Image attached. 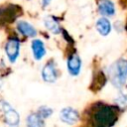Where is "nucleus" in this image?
Here are the masks:
<instances>
[{
    "mask_svg": "<svg viewBox=\"0 0 127 127\" xmlns=\"http://www.w3.org/2000/svg\"><path fill=\"white\" fill-rule=\"evenodd\" d=\"M108 76L111 83L116 87H122L127 80V60L119 59L108 68Z\"/></svg>",
    "mask_w": 127,
    "mask_h": 127,
    "instance_id": "f257e3e1",
    "label": "nucleus"
},
{
    "mask_svg": "<svg viewBox=\"0 0 127 127\" xmlns=\"http://www.w3.org/2000/svg\"><path fill=\"white\" fill-rule=\"evenodd\" d=\"M117 120V114L114 108L103 105L96 109L92 116L95 127H110Z\"/></svg>",
    "mask_w": 127,
    "mask_h": 127,
    "instance_id": "f03ea898",
    "label": "nucleus"
},
{
    "mask_svg": "<svg viewBox=\"0 0 127 127\" xmlns=\"http://www.w3.org/2000/svg\"><path fill=\"white\" fill-rule=\"evenodd\" d=\"M2 108H3L6 123L11 127H16L19 124V121H20V117H19L18 112L14 108H12L10 106V104L7 103V102L2 103Z\"/></svg>",
    "mask_w": 127,
    "mask_h": 127,
    "instance_id": "7ed1b4c3",
    "label": "nucleus"
},
{
    "mask_svg": "<svg viewBox=\"0 0 127 127\" xmlns=\"http://www.w3.org/2000/svg\"><path fill=\"white\" fill-rule=\"evenodd\" d=\"M60 118L63 122L66 123V124H74L78 121L79 119V114L78 112L71 107H65L63 108L60 112Z\"/></svg>",
    "mask_w": 127,
    "mask_h": 127,
    "instance_id": "20e7f679",
    "label": "nucleus"
},
{
    "mask_svg": "<svg viewBox=\"0 0 127 127\" xmlns=\"http://www.w3.org/2000/svg\"><path fill=\"white\" fill-rule=\"evenodd\" d=\"M19 50H20V43L17 39H10L6 45L5 51L8 56V59L11 63H14L18 56H19Z\"/></svg>",
    "mask_w": 127,
    "mask_h": 127,
    "instance_id": "39448f33",
    "label": "nucleus"
},
{
    "mask_svg": "<svg viewBox=\"0 0 127 127\" xmlns=\"http://www.w3.org/2000/svg\"><path fill=\"white\" fill-rule=\"evenodd\" d=\"M42 77L47 82H55L58 78V72L53 63L47 64L42 70Z\"/></svg>",
    "mask_w": 127,
    "mask_h": 127,
    "instance_id": "423d86ee",
    "label": "nucleus"
},
{
    "mask_svg": "<svg viewBox=\"0 0 127 127\" xmlns=\"http://www.w3.org/2000/svg\"><path fill=\"white\" fill-rule=\"evenodd\" d=\"M81 60L77 55H71L67 60V69L71 75H77L80 72Z\"/></svg>",
    "mask_w": 127,
    "mask_h": 127,
    "instance_id": "0eeeda50",
    "label": "nucleus"
},
{
    "mask_svg": "<svg viewBox=\"0 0 127 127\" xmlns=\"http://www.w3.org/2000/svg\"><path fill=\"white\" fill-rule=\"evenodd\" d=\"M98 11L102 16L111 17L115 14V6L111 0H101L98 5Z\"/></svg>",
    "mask_w": 127,
    "mask_h": 127,
    "instance_id": "6e6552de",
    "label": "nucleus"
},
{
    "mask_svg": "<svg viewBox=\"0 0 127 127\" xmlns=\"http://www.w3.org/2000/svg\"><path fill=\"white\" fill-rule=\"evenodd\" d=\"M32 51H33V55L34 58L36 60H42L43 57L46 54V49H45V45L41 40H34L32 42Z\"/></svg>",
    "mask_w": 127,
    "mask_h": 127,
    "instance_id": "1a4fd4ad",
    "label": "nucleus"
},
{
    "mask_svg": "<svg viewBox=\"0 0 127 127\" xmlns=\"http://www.w3.org/2000/svg\"><path fill=\"white\" fill-rule=\"evenodd\" d=\"M95 27L98 33L102 36H107L111 31V24L108 21V19H106L105 17L99 18L95 24Z\"/></svg>",
    "mask_w": 127,
    "mask_h": 127,
    "instance_id": "9d476101",
    "label": "nucleus"
},
{
    "mask_svg": "<svg viewBox=\"0 0 127 127\" xmlns=\"http://www.w3.org/2000/svg\"><path fill=\"white\" fill-rule=\"evenodd\" d=\"M17 28L18 30L25 36L27 37H35L37 35V31L36 29L31 25L29 24L28 22H25V21H20L18 22L17 24Z\"/></svg>",
    "mask_w": 127,
    "mask_h": 127,
    "instance_id": "9b49d317",
    "label": "nucleus"
},
{
    "mask_svg": "<svg viewBox=\"0 0 127 127\" xmlns=\"http://www.w3.org/2000/svg\"><path fill=\"white\" fill-rule=\"evenodd\" d=\"M44 23H45V26L48 30H50L52 33L54 34H59L61 32V27L58 23V21L52 17V16H47L45 19H44Z\"/></svg>",
    "mask_w": 127,
    "mask_h": 127,
    "instance_id": "f8f14e48",
    "label": "nucleus"
},
{
    "mask_svg": "<svg viewBox=\"0 0 127 127\" xmlns=\"http://www.w3.org/2000/svg\"><path fill=\"white\" fill-rule=\"evenodd\" d=\"M28 127H45L44 119L38 115V113H32L27 117Z\"/></svg>",
    "mask_w": 127,
    "mask_h": 127,
    "instance_id": "ddd939ff",
    "label": "nucleus"
},
{
    "mask_svg": "<svg viewBox=\"0 0 127 127\" xmlns=\"http://www.w3.org/2000/svg\"><path fill=\"white\" fill-rule=\"evenodd\" d=\"M52 113H53V109L48 106H41L38 110V115H40L43 119L50 117L52 115Z\"/></svg>",
    "mask_w": 127,
    "mask_h": 127,
    "instance_id": "4468645a",
    "label": "nucleus"
},
{
    "mask_svg": "<svg viewBox=\"0 0 127 127\" xmlns=\"http://www.w3.org/2000/svg\"><path fill=\"white\" fill-rule=\"evenodd\" d=\"M115 102L120 107H126L127 106V93L121 92L118 94V96L115 98Z\"/></svg>",
    "mask_w": 127,
    "mask_h": 127,
    "instance_id": "2eb2a0df",
    "label": "nucleus"
},
{
    "mask_svg": "<svg viewBox=\"0 0 127 127\" xmlns=\"http://www.w3.org/2000/svg\"><path fill=\"white\" fill-rule=\"evenodd\" d=\"M42 1H43V5H44V6H47V5L51 2V0H42Z\"/></svg>",
    "mask_w": 127,
    "mask_h": 127,
    "instance_id": "dca6fc26",
    "label": "nucleus"
},
{
    "mask_svg": "<svg viewBox=\"0 0 127 127\" xmlns=\"http://www.w3.org/2000/svg\"><path fill=\"white\" fill-rule=\"evenodd\" d=\"M126 30H127V24H126Z\"/></svg>",
    "mask_w": 127,
    "mask_h": 127,
    "instance_id": "f3484780",
    "label": "nucleus"
}]
</instances>
